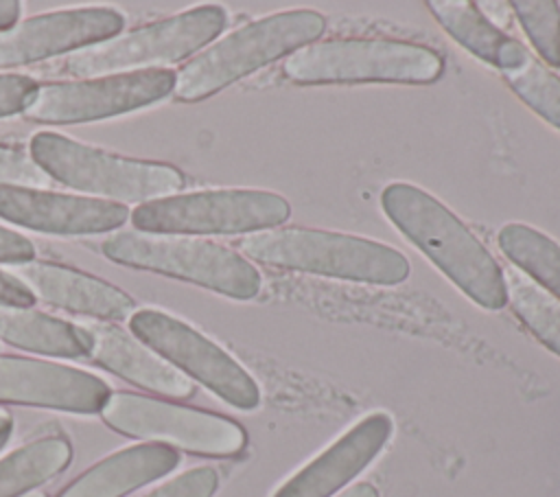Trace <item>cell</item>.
Listing matches in <instances>:
<instances>
[{"instance_id":"6da1fadb","label":"cell","mask_w":560,"mask_h":497,"mask_svg":"<svg viewBox=\"0 0 560 497\" xmlns=\"http://www.w3.org/2000/svg\"><path fill=\"white\" fill-rule=\"evenodd\" d=\"M387 219L475 304L497 311L508 304L503 267L440 199L416 184L392 182L381 193Z\"/></svg>"},{"instance_id":"7a4b0ae2","label":"cell","mask_w":560,"mask_h":497,"mask_svg":"<svg viewBox=\"0 0 560 497\" xmlns=\"http://www.w3.org/2000/svg\"><path fill=\"white\" fill-rule=\"evenodd\" d=\"M238 247L247 261L370 285H398L411 271L407 256L392 245L313 228L254 232L241 239Z\"/></svg>"},{"instance_id":"3957f363","label":"cell","mask_w":560,"mask_h":497,"mask_svg":"<svg viewBox=\"0 0 560 497\" xmlns=\"http://www.w3.org/2000/svg\"><path fill=\"white\" fill-rule=\"evenodd\" d=\"M324 28V15L313 9L280 11L243 24L192 57L175 74L173 92L179 101L208 99L267 63L317 42Z\"/></svg>"},{"instance_id":"277c9868","label":"cell","mask_w":560,"mask_h":497,"mask_svg":"<svg viewBox=\"0 0 560 497\" xmlns=\"http://www.w3.org/2000/svg\"><path fill=\"white\" fill-rule=\"evenodd\" d=\"M28 155L50 180L116 204L140 206L177 195L186 184L173 164L118 155L57 131H37L28 142Z\"/></svg>"},{"instance_id":"5b68a950","label":"cell","mask_w":560,"mask_h":497,"mask_svg":"<svg viewBox=\"0 0 560 497\" xmlns=\"http://www.w3.org/2000/svg\"><path fill=\"white\" fill-rule=\"evenodd\" d=\"M442 57L422 44L387 37L324 39L284 57L282 72L295 83H431Z\"/></svg>"},{"instance_id":"8992f818","label":"cell","mask_w":560,"mask_h":497,"mask_svg":"<svg viewBox=\"0 0 560 497\" xmlns=\"http://www.w3.org/2000/svg\"><path fill=\"white\" fill-rule=\"evenodd\" d=\"M103 254L125 267L179 278L234 300L262 289L260 271L234 250L190 236L118 232L103 241Z\"/></svg>"},{"instance_id":"52a82bcc","label":"cell","mask_w":560,"mask_h":497,"mask_svg":"<svg viewBox=\"0 0 560 497\" xmlns=\"http://www.w3.org/2000/svg\"><path fill=\"white\" fill-rule=\"evenodd\" d=\"M291 217L289 201L271 190L214 188L140 204L131 223L142 234H254Z\"/></svg>"},{"instance_id":"ba28073f","label":"cell","mask_w":560,"mask_h":497,"mask_svg":"<svg viewBox=\"0 0 560 497\" xmlns=\"http://www.w3.org/2000/svg\"><path fill=\"white\" fill-rule=\"evenodd\" d=\"M225 24L228 13L223 7H192L72 53L63 68L74 77H105L144 70V66L155 68L160 63H175L214 42Z\"/></svg>"},{"instance_id":"9c48e42d","label":"cell","mask_w":560,"mask_h":497,"mask_svg":"<svg viewBox=\"0 0 560 497\" xmlns=\"http://www.w3.org/2000/svg\"><path fill=\"white\" fill-rule=\"evenodd\" d=\"M129 331L138 342L149 346L190 381L203 383L228 405L243 412L260 405V388L254 377L230 352L184 320L144 307L129 315Z\"/></svg>"},{"instance_id":"30bf717a","label":"cell","mask_w":560,"mask_h":497,"mask_svg":"<svg viewBox=\"0 0 560 497\" xmlns=\"http://www.w3.org/2000/svg\"><path fill=\"white\" fill-rule=\"evenodd\" d=\"M101 416L118 434L168 442L199 455L230 458L247 444L245 429L228 416L133 392H114Z\"/></svg>"},{"instance_id":"8fae6325","label":"cell","mask_w":560,"mask_h":497,"mask_svg":"<svg viewBox=\"0 0 560 497\" xmlns=\"http://www.w3.org/2000/svg\"><path fill=\"white\" fill-rule=\"evenodd\" d=\"M175 88V72L144 68L120 74H105L83 81L39 83L24 109L37 123H90L127 114L166 99Z\"/></svg>"},{"instance_id":"7c38bea8","label":"cell","mask_w":560,"mask_h":497,"mask_svg":"<svg viewBox=\"0 0 560 497\" xmlns=\"http://www.w3.org/2000/svg\"><path fill=\"white\" fill-rule=\"evenodd\" d=\"M125 15L109 7L61 9L33 15L0 33V68L35 63L61 53H79L118 37Z\"/></svg>"},{"instance_id":"4fadbf2b","label":"cell","mask_w":560,"mask_h":497,"mask_svg":"<svg viewBox=\"0 0 560 497\" xmlns=\"http://www.w3.org/2000/svg\"><path fill=\"white\" fill-rule=\"evenodd\" d=\"M131 217L125 204L0 184V219L46 234L83 236L118 230Z\"/></svg>"},{"instance_id":"5bb4252c","label":"cell","mask_w":560,"mask_h":497,"mask_svg":"<svg viewBox=\"0 0 560 497\" xmlns=\"http://www.w3.org/2000/svg\"><path fill=\"white\" fill-rule=\"evenodd\" d=\"M109 396V385L85 370L44 359L0 357V403L96 414Z\"/></svg>"},{"instance_id":"9a60e30c","label":"cell","mask_w":560,"mask_h":497,"mask_svg":"<svg viewBox=\"0 0 560 497\" xmlns=\"http://www.w3.org/2000/svg\"><path fill=\"white\" fill-rule=\"evenodd\" d=\"M394 434L387 412H372L339 436L330 447L293 473L273 497H330L363 473Z\"/></svg>"},{"instance_id":"2e32d148","label":"cell","mask_w":560,"mask_h":497,"mask_svg":"<svg viewBox=\"0 0 560 497\" xmlns=\"http://www.w3.org/2000/svg\"><path fill=\"white\" fill-rule=\"evenodd\" d=\"M18 276L35 296V300H44L46 304L83 313L96 320H125L133 313V298L120 287L85 274L81 269L50 263V261H31L18 265Z\"/></svg>"},{"instance_id":"e0dca14e","label":"cell","mask_w":560,"mask_h":497,"mask_svg":"<svg viewBox=\"0 0 560 497\" xmlns=\"http://www.w3.org/2000/svg\"><path fill=\"white\" fill-rule=\"evenodd\" d=\"M83 326L92 337L90 357L105 370L164 396L186 398L195 392V383L186 374L122 328L105 322H90Z\"/></svg>"},{"instance_id":"ac0fdd59","label":"cell","mask_w":560,"mask_h":497,"mask_svg":"<svg viewBox=\"0 0 560 497\" xmlns=\"http://www.w3.org/2000/svg\"><path fill=\"white\" fill-rule=\"evenodd\" d=\"M177 464L179 453L168 444H133L96 462L63 488L59 497H122L168 475Z\"/></svg>"},{"instance_id":"d6986e66","label":"cell","mask_w":560,"mask_h":497,"mask_svg":"<svg viewBox=\"0 0 560 497\" xmlns=\"http://www.w3.org/2000/svg\"><path fill=\"white\" fill-rule=\"evenodd\" d=\"M427 7L457 44L501 72L518 68L532 55L518 39L494 26L470 0H431Z\"/></svg>"},{"instance_id":"ffe728a7","label":"cell","mask_w":560,"mask_h":497,"mask_svg":"<svg viewBox=\"0 0 560 497\" xmlns=\"http://www.w3.org/2000/svg\"><path fill=\"white\" fill-rule=\"evenodd\" d=\"M0 339L22 350L63 359L90 357L92 352V337L83 324L35 309L0 307Z\"/></svg>"},{"instance_id":"44dd1931","label":"cell","mask_w":560,"mask_h":497,"mask_svg":"<svg viewBox=\"0 0 560 497\" xmlns=\"http://www.w3.org/2000/svg\"><path fill=\"white\" fill-rule=\"evenodd\" d=\"M72 460V447L61 436H46L0 460V497H20L61 473Z\"/></svg>"},{"instance_id":"7402d4cb","label":"cell","mask_w":560,"mask_h":497,"mask_svg":"<svg viewBox=\"0 0 560 497\" xmlns=\"http://www.w3.org/2000/svg\"><path fill=\"white\" fill-rule=\"evenodd\" d=\"M497 243L516 269L560 300V245L553 239L525 223H505Z\"/></svg>"},{"instance_id":"603a6c76","label":"cell","mask_w":560,"mask_h":497,"mask_svg":"<svg viewBox=\"0 0 560 497\" xmlns=\"http://www.w3.org/2000/svg\"><path fill=\"white\" fill-rule=\"evenodd\" d=\"M503 280L508 302L518 320L540 344L560 355V300L514 265L503 267Z\"/></svg>"},{"instance_id":"cb8c5ba5","label":"cell","mask_w":560,"mask_h":497,"mask_svg":"<svg viewBox=\"0 0 560 497\" xmlns=\"http://www.w3.org/2000/svg\"><path fill=\"white\" fill-rule=\"evenodd\" d=\"M503 79L527 107L560 129V77L529 55L518 68L505 70Z\"/></svg>"},{"instance_id":"d4e9b609","label":"cell","mask_w":560,"mask_h":497,"mask_svg":"<svg viewBox=\"0 0 560 497\" xmlns=\"http://www.w3.org/2000/svg\"><path fill=\"white\" fill-rule=\"evenodd\" d=\"M523 33L551 68H560V7L553 0H516L510 4Z\"/></svg>"},{"instance_id":"484cf974","label":"cell","mask_w":560,"mask_h":497,"mask_svg":"<svg viewBox=\"0 0 560 497\" xmlns=\"http://www.w3.org/2000/svg\"><path fill=\"white\" fill-rule=\"evenodd\" d=\"M219 486V473L212 466H195L144 497H212Z\"/></svg>"},{"instance_id":"4316f807","label":"cell","mask_w":560,"mask_h":497,"mask_svg":"<svg viewBox=\"0 0 560 497\" xmlns=\"http://www.w3.org/2000/svg\"><path fill=\"white\" fill-rule=\"evenodd\" d=\"M50 177L18 147L0 145V184L15 186H46Z\"/></svg>"},{"instance_id":"83f0119b","label":"cell","mask_w":560,"mask_h":497,"mask_svg":"<svg viewBox=\"0 0 560 497\" xmlns=\"http://www.w3.org/2000/svg\"><path fill=\"white\" fill-rule=\"evenodd\" d=\"M37 85L39 83L26 74H0V118L24 112Z\"/></svg>"},{"instance_id":"f1b7e54d","label":"cell","mask_w":560,"mask_h":497,"mask_svg":"<svg viewBox=\"0 0 560 497\" xmlns=\"http://www.w3.org/2000/svg\"><path fill=\"white\" fill-rule=\"evenodd\" d=\"M31 261H35V245L15 230L0 226V263L18 267Z\"/></svg>"},{"instance_id":"f546056e","label":"cell","mask_w":560,"mask_h":497,"mask_svg":"<svg viewBox=\"0 0 560 497\" xmlns=\"http://www.w3.org/2000/svg\"><path fill=\"white\" fill-rule=\"evenodd\" d=\"M35 304V296L31 289L11 271L0 269V307L31 309Z\"/></svg>"},{"instance_id":"4dcf8cb0","label":"cell","mask_w":560,"mask_h":497,"mask_svg":"<svg viewBox=\"0 0 560 497\" xmlns=\"http://www.w3.org/2000/svg\"><path fill=\"white\" fill-rule=\"evenodd\" d=\"M22 4L18 0H0V33L13 28L20 20Z\"/></svg>"},{"instance_id":"1f68e13d","label":"cell","mask_w":560,"mask_h":497,"mask_svg":"<svg viewBox=\"0 0 560 497\" xmlns=\"http://www.w3.org/2000/svg\"><path fill=\"white\" fill-rule=\"evenodd\" d=\"M337 497H378V490L372 484H368V482H359V484L350 486L348 490H343Z\"/></svg>"},{"instance_id":"d6a6232c","label":"cell","mask_w":560,"mask_h":497,"mask_svg":"<svg viewBox=\"0 0 560 497\" xmlns=\"http://www.w3.org/2000/svg\"><path fill=\"white\" fill-rule=\"evenodd\" d=\"M11 429H13V418L9 416V412L0 409V449L7 444V440L11 436Z\"/></svg>"},{"instance_id":"836d02e7","label":"cell","mask_w":560,"mask_h":497,"mask_svg":"<svg viewBox=\"0 0 560 497\" xmlns=\"http://www.w3.org/2000/svg\"><path fill=\"white\" fill-rule=\"evenodd\" d=\"M24 497H46L44 493H31V495H24Z\"/></svg>"}]
</instances>
